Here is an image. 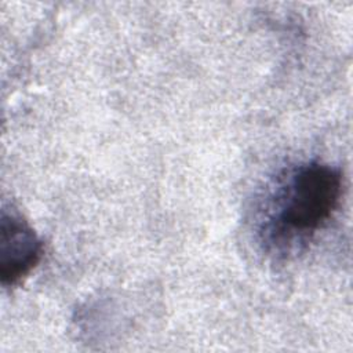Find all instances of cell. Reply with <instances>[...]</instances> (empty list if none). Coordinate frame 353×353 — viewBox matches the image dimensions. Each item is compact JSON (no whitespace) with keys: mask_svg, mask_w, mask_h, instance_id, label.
<instances>
[{"mask_svg":"<svg viewBox=\"0 0 353 353\" xmlns=\"http://www.w3.org/2000/svg\"><path fill=\"white\" fill-rule=\"evenodd\" d=\"M343 176L321 161L301 163L277 179L261 222V237L273 254L302 250L339 207Z\"/></svg>","mask_w":353,"mask_h":353,"instance_id":"1","label":"cell"},{"mask_svg":"<svg viewBox=\"0 0 353 353\" xmlns=\"http://www.w3.org/2000/svg\"><path fill=\"white\" fill-rule=\"evenodd\" d=\"M43 243L30 225L18 214L1 210L0 216V279L6 287L18 284L39 263Z\"/></svg>","mask_w":353,"mask_h":353,"instance_id":"2","label":"cell"}]
</instances>
